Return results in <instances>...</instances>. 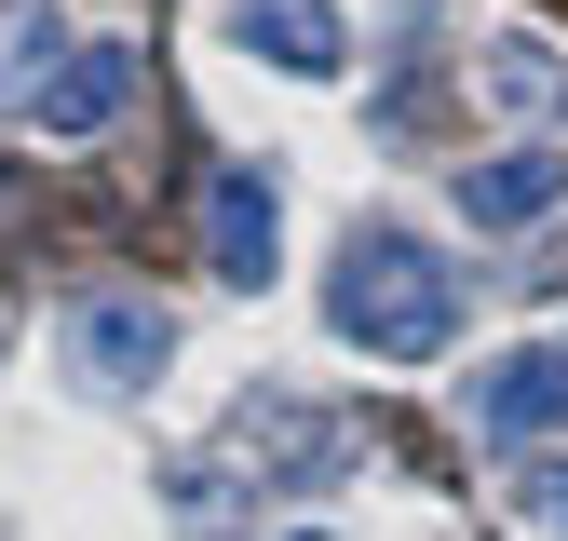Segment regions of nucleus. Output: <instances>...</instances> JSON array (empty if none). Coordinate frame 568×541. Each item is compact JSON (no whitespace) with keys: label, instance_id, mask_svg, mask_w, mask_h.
Segmentation results:
<instances>
[{"label":"nucleus","instance_id":"f257e3e1","mask_svg":"<svg viewBox=\"0 0 568 541\" xmlns=\"http://www.w3.org/2000/svg\"><path fill=\"white\" fill-rule=\"evenodd\" d=\"M325 325L352 338V353H379V366H434L447 338H460V270L419 231L366 217V231L338 244V270H325Z\"/></svg>","mask_w":568,"mask_h":541},{"label":"nucleus","instance_id":"f03ea898","mask_svg":"<svg viewBox=\"0 0 568 541\" xmlns=\"http://www.w3.org/2000/svg\"><path fill=\"white\" fill-rule=\"evenodd\" d=\"M68 366H82V392H150L176 366V312L163 298H82L68 312Z\"/></svg>","mask_w":568,"mask_h":541},{"label":"nucleus","instance_id":"7ed1b4c3","mask_svg":"<svg viewBox=\"0 0 568 541\" xmlns=\"http://www.w3.org/2000/svg\"><path fill=\"white\" fill-rule=\"evenodd\" d=\"M460 406H474V433H501V447L568 433V338H515V353H487V366L460 379Z\"/></svg>","mask_w":568,"mask_h":541},{"label":"nucleus","instance_id":"20e7f679","mask_svg":"<svg viewBox=\"0 0 568 541\" xmlns=\"http://www.w3.org/2000/svg\"><path fill=\"white\" fill-rule=\"evenodd\" d=\"M231 460H257V488H325V473L352 460V420L284 406V392H244L231 406Z\"/></svg>","mask_w":568,"mask_h":541},{"label":"nucleus","instance_id":"39448f33","mask_svg":"<svg viewBox=\"0 0 568 541\" xmlns=\"http://www.w3.org/2000/svg\"><path fill=\"white\" fill-rule=\"evenodd\" d=\"M555 203H568V135H515V150L460 163V217L474 231H541Z\"/></svg>","mask_w":568,"mask_h":541},{"label":"nucleus","instance_id":"423d86ee","mask_svg":"<svg viewBox=\"0 0 568 541\" xmlns=\"http://www.w3.org/2000/svg\"><path fill=\"white\" fill-rule=\"evenodd\" d=\"M271 257H284V190L257 163H217V190H203V270L217 285H271Z\"/></svg>","mask_w":568,"mask_h":541},{"label":"nucleus","instance_id":"0eeeda50","mask_svg":"<svg viewBox=\"0 0 568 541\" xmlns=\"http://www.w3.org/2000/svg\"><path fill=\"white\" fill-rule=\"evenodd\" d=\"M231 54L284 68V82H338L352 28H338V0H231Z\"/></svg>","mask_w":568,"mask_h":541},{"label":"nucleus","instance_id":"6e6552de","mask_svg":"<svg viewBox=\"0 0 568 541\" xmlns=\"http://www.w3.org/2000/svg\"><path fill=\"white\" fill-rule=\"evenodd\" d=\"M68 54H82V41H68L54 0H0V109H14V122H41V95H54Z\"/></svg>","mask_w":568,"mask_h":541},{"label":"nucleus","instance_id":"1a4fd4ad","mask_svg":"<svg viewBox=\"0 0 568 541\" xmlns=\"http://www.w3.org/2000/svg\"><path fill=\"white\" fill-rule=\"evenodd\" d=\"M474 82H487V109H515V122H555V109H568V54H555L541 28H487Z\"/></svg>","mask_w":568,"mask_h":541},{"label":"nucleus","instance_id":"9d476101","mask_svg":"<svg viewBox=\"0 0 568 541\" xmlns=\"http://www.w3.org/2000/svg\"><path fill=\"white\" fill-rule=\"evenodd\" d=\"M122 95H135V54L122 41H82L54 68V95H41V135H95V122H122Z\"/></svg>","mask_w":568,"mask_h":541},{"label":"nucleus","instance_id":"9b49d317","mask_svg":"<svg viewBox=\"0 0 568 541\" xmlns=\"http://www.w3.org/2000/svg\"><path fill=\"white\" fill-rule=\"evenodd\" d=\"M515 501H528V528L568 541V460H528V473H515Z\"/></svg>","mask_w":568,"mask_h":541}]
</instances>
